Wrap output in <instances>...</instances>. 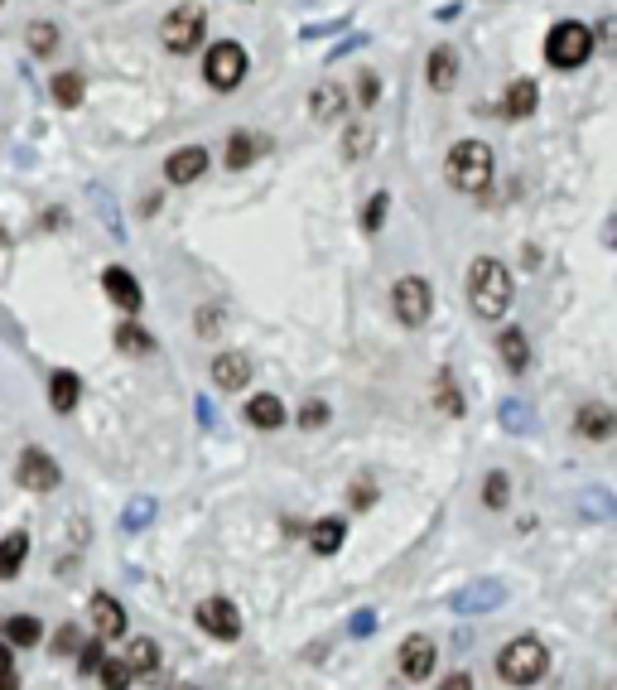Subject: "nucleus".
<instances>
[{
    "label": "nucleus",
    "instance_id": "25",
    "mask_svg": "<svg viewBox=\"0 0 617 690\" xmlns=\"http://www.w3.org/2000/svg\"><path fill=\"white\" fill-rule=\"evenodd\" d=\"M49 92H54V102L58 107H82V97H87V87H82V73H54V87H49Z\"/></svg>",
    "mask_w": 617,
    "mask_h": 690
},
{
    "label": "nucleus",
    "instance_id": "10",
    "mask_svg": "<svg viewBox=\"0 0 617 690\" xmlns=\"http://www.w3.org/2000/svg\"><path fill=\"white\" fill-rule=\"evenodd\" d=\"M20 488H29V493H49V488H58V464L44 454V449H25V454H20Z\"/></svg>",
    "mask_w": 617,
    "mask_h": 690
},
{
    "label": "nucleus",
    "instance_id": "13",
    "mask_svg": "<svg viewBox=\"0 0 617 690\" xmlns=\"http://www.w3.org/2000/svg\"><path fill=\"white\" fill-rule=\"evenodd\" d=\"M574 430L584 435V440H608L617 430V411L613 406H603V401H584L579 415H574Z\"/></svg>",
    "mask_w": 617,
    "mask_h": 690
},
{
    "label": "nucleus",
    "instance_id": "31",
    "mask_svg": "<svg viewBox=\"0 0 617 690\" xmlns=\"http://www.w3.org/2000/svg\"><path fill=\"white\" fill-rule=\"evenodd\" d=\"M97 676H102V686H107V690H126V686L135 681V671H131V662H126V657H116V662L107 657Z\"/></svg>",
    "mask_w": 617,
    "mask_h": 690
},
{
    "label": "nucleus",
    "instance_id": "19",
    "mask_svg": "<svg viewBox=\"0 0 617 690\" xmlns=\"http://www.w3.org/2000/svg\"><path fill=\"white\" fill-rule=\"evenodd\" d=\"M343 107H348V92H343L338 83H319L314 92H309V111H314V121H338Z\"/></svg>",
    "mask_w": 617,
    "mask_h": 690
},
{
    "label": "nucleus",
    "instance_id": "39",
    "mask_svg": "<svg viewBox=\"0 0 617 690\" xmlns=\"http://www.w3.org/2000/svg\"><path fill=\"white\" fill-rule=\"evenodd\" d=\"M439 690H473V676H468V671H454V676L439 681Z\"/></svg>",
    "mask_w": 617,
    "mask_h": 690
},
{
    "label": "nucleus",
    "instance_id": "9",
    "mask_svg": "<svg viewBox=\"0 0 617 690\" xmlns=\"http://www.w3.org/2000/svg\"><path fill=\"white\" fill-rule=\"evenodd\" d=\"M396 662H401V676H405V681H430V676H434V662H439V652H434V642L425 633H410L401 642V652H396Z\"/></svg>",
    "mask_w": 617,
    "mask_h": 690
},
{
    "label": "nucleus",
    "instance_id": "34",
    "mask_svg": "<svg viewBox=\"0 0 617 690\" xmlns=\"http://www.w3.org/2000/svg\"><path fill=\"white\" fill-rule=\"evenodd\" d=\"M386 208H391V194H386V189H381V194H372L367 213H362V227H367V232H376V227L386 222Z\"/></svg>",
    "mask_w": 617,
    "mask_h": 690
},
{
    "label": "nucleus",
    "instance_id": "4",
    "mask_svg": "<svg viewBox=\"0 0 617 690\" xmlns=\"http://www.w3.org/2000/svg\"><path fill=\"white\" fill-rule=\"evenodd\" d=\"M545 671H550V652H545L540 637H516V642L502 647V657H497V676L507 686H536Z\"/></svg>",
    "mask_w": 617,
    "mask_h": 690
},
{
    "label": "nucleus",
    "instance_id": "6",
    "mask_svg": "<svg viewBox=\"0 0 617 690\" xmlns=\"http://www.w3.org/2000/svg\"><path fill=\"white\" fill-rule=\"evenodd\" d=\"M203 29H208L203 5H174L160 25V44L169 54H193V49L203 44Z\"/></svg>",
    "mask_w": 617,
    "mask_h": 690
},
{
    "label": "nucleus",
    "instance_id": "2",
    "mask_svg": "<svg viewBox=\"0 0 617 690\" xmlns=\"http://www.w3.org/2000/svg\"><path fill=\"white\" fill-rule=\"evenodd\" d=\"M492 145L487 140H458L444 155V179L458 194H487L492 189Z\"/></svg>",
    "mask_w": 617,
    "mask_h": 690
},
{
    "label": "nucleus",
    "instance_id": "42",
    "mask_svg": "<svg viewBox=\"0 0 617 690\" xmlns=\"http://www.w3.org/2000/svg\"><path fill=\"white\" fill-rule=\"evenodd\" d=\"M511 420V425H516V430H521V425H526V411H521V406H507V411H502Z\"/></svg>",
    "mask_w": 617,
    "mask_h": 690
},
{
    "label": "nucleus",
    "instance_id": "21",
    "mask_svg": "<svg viewBox=\"0 0 617 690\" xmlns=\"http://www.w3.org/2000/svg\"><path fill=\"white\" fill-rule=\"evenodd\" d=\"M25 560H29V536L25 531H10L0 541V580H15L25 570Z\"/></svg>",
    "mask_w": 617,
    "mask_h": 690
},
{
    "label": "nucleus",
    "instance_id": "8",
    "mask_svg": "<svg viewBox=\"0 0 617 690\" xmlns=\"http://www.w3.org/2000/svg\"><path fill=\"white\" fill-rule=\"evenodd\" d=\"M193 618H198V628L208 637H217V642H237V637H242V613H237L232 599H203Z\"/></svg>",
    "mask_w": 617,
    "mask_h": 690
},
{
    "label": "nucleus",
    "instance_id": "43",
    "mask_svg": "<svg viewBox=\"0 0 617 690\" xmlns=\"http://www.w3.org/2000/svg\"><path fill=\"white\" fill-rule=\"evenodd\" d=\"M54 647H63V652H73V647H78V633H58Z\"/></svg>",
    "mask_w": 617,
    "mask_h": 690
},
{
    "label": "nucleus",
    "instance_id": "41",
    "mask_svg": "<svg viewBox=\"0 0 617 690\" xmlns=\"http://www.w3.org/2000/svg\"><path fill=\"white\" fill-rule=\"evenodd\" d=\"M15 676V662H10V647L0 642V681H10Z\"/></svg>",
    "mask_w": 617,
    "mask_h": 690
},
{
    "label": "nucleus",
    "instance_id": "20",
    "mask_svg": "<svg viewBox=\"0 0 617 690\" xmlns=\"http://www.w3.org/2000/svg\"><path fill=\"white\" fill-rule=\"evenodd\" d=\"M497 353H502V362H507V372H526L531 367V338L521 329H502V338H497Z\"/></svg>",
    "mask_w": 617,
    "mask_h": 690
},
{
    "label": "nucleus",
    "instance_id": "5",
    "mask_svg": "<svg viewBox=\"0 0 617 690\" xmlns=\"http://www.w3.org/2000/svg\"><path fill=\"white\" fill-rule=\"evenodd\" d=\"M246 68H251V58H246V49L237 44V39H222V44H213L208 58H203V78H208L213 92H237L242 78H246Z\"/></svg>",
    "mask_w": 617,
    "mask_h": 690
},
{
    "label": "nucleus",
    "instance_id": "26",
    "mask_svg": "<svg viewBox=\"0 0 617 690\" xmlns=\"http://www.w3.org/2000/svg\"><path fill=\"white\" fill-rule=\"evenodd\" d=\"M126 662H131L135 676H150V671L160 666V647H155L150 637H135L131 647H126Z\"/></svg>",
    "mask_w": 617,
    "mask_h": 690
},
{
    "label": "nucleus",
    "instance_id": "22",
    "mask_svg": "<svg viewBox=\"0 0 617 690\" xmlns=\"http://www.w3.org/2000/svg\"><path fill=\"white\" fill-rule=\"evenodd\" d=\"M78 396H82L78 372H54V377H49V406H54L58 415L73 411V406H78Z\"/></svg>",
    "mask_w": 617,
    "mask_h": 690
},
{
    "label": "nucleus",
    "instance_id": "28",
    "mask_svg": "<svg viewBox=\"0 0 617 690\" xmlns=\"http://www.w3.org/2000/svg\"><path fill=\"white\" fill-rule=\"evenodd\" d=\"M367 150H372V121H352L343 136V160H367Z\"/></svg>",
    "mask_w": 617,
    "mask_h": 690
},
{
    "label": "nucleus",
    "instance_id": "40",
    "mask_svg": "<svg viewBox=\"0 0 617 690\" xmlns=\"http://www.w3.org/2000/svg\"><path fill=\"white\" fill-rule=\"evenodd\" d=\"M372 623H376V618L367 613V608H362V613L352 618V633H357V637H367V633H372Z\"/></svg>",
    "mask_w": 617,
    "mask_h": 690
},
{
    "label": "nucleus",
    "instance_id": "37",
    "mask_svg": "<svg viewBox=\"0 0 617 690\" xmlns=\"http://www.w3.org/2000/svg\"><path fill=\"white\" fill-rule=\"evenodd\" d=\"M376 97H381V78H376V73H362V78H357V102H362V107H376Z\"/></svg>",
    "mask_w": 617,
    "mask_h": 690
},
{
    "label": "nucleus",
    "instance_id": "11",
    "mask_svg": "<svg viewBox=\"0 0 617 690\" xmlns=\"http://www.w3.org/2000/svg\"><path fill=\"white\" fill-rule=\"evenodd\" d=\"M203 169H208V150L203 145H179L164 160V179L169 184H193V179H203Z\"/></svg>",
    "mask_w": 617,
    "mask_h": 690
},
{
    "label": "nucleus",
    "instance_id": "18",
    "mask_svg": "<svg viewBox=\"0 0 617 690\" xmlns=\"http://www.w3.org/2000/svg\"><path fill=\"white\" fill-rule=\"evenodd\" d=\"M425 83H430L434 92H449V87L458 83V58L449 44H439L430 54V63H425Z\"/></svg>",
    "mask_w": 617,
    "mask_h": 690
},
{
    "label": "nucleus",
    "instance_id": "32",
    "mask_svg": "<svg viewBox=\"0 0 617 690\" xmlns=\"http://www.w3.org/2000/svg\"><path fill=\"white\" fill-rule=\"evenodd\" d=\"M25 39H29V49H34V54H54V49H58V25H49V20H34Z\"/></svg>",
    "mask_w": 617,
    "mask_h": 690
},
{
    "label": "nucleus",
    "instance_id": "15",
    "mask_svg": "<svg viewBox=\"0 0 617 690\" xmlns=\"http://www.w3.org/2000/svg\"><path fill=\"white\" fill-rule=\"evenodd\" d=\"M536 107H540V87L531 83V78L507 83V92H502V116H507V121H526Z\"/></svg>",
    "mask_w": 617,
    "mask_h": 690
},
{
    "label": "nucleus",
    "instance_id": "14",
    "mask_svg": "<svg viewBox=\"0 0 617 690\" xmlns=\"http://www.w3.org/2000/svg\"><path fill=\"white\" fill-rule=\"evenodd\" d=\"M251 382V358L246 353H217L213 358V387L217 391H242Z\"/></svg>",
    "mask_w": 617,
    "mask_h": 690
},
{
    "label": "nucleus",
    "instance_id": "3",
    "mask_svg": "<svg viewBox=\"0 0 617 690\" xmlns=\"http://www.w3.org/2000/svg\"><path fill=\"white\" fill-rule=\"evenodd\" d=\"M593 49H598V34H593L589 25H579V20H560V25L545 34V63L550 68H584L593 58Z\"/></svg>",
    "mask_w": 617,
    "mask_h": 690
},
{
    "label": "nucleus",
    "instance_id": "36",
    "mask_svg": "<svg viewBox=\"0 0 617 690\" xmlns=\"http://www.w3.org/2000/svg\"><path fill=\"white\" fill-rule=\"evenodd\" d=\"M299 425H304V430H323V425H328V406H323V401H304V406H299Z\"/></svg>",
    "mask_w": 617,
    "mask_h": 690
},
{
    "label": "nucleus",
    "instance_id": "30",
    "mask_svg": "<svg viewBox=\"0 0 617 690\" xmlns=\"http://www.w3.org/2000/svg\"><path fill=\"white\" fill-rule=\"evenodd\" d=\"M507 497H511L507 473H502V469H492V473H487V483H483V507H492V512H502V507H507Z\"/></svg>",
    "mask_w": 617,
    "mask_h": 690
},
{
    "label": "nucleus",
    "instance_id": "24",
    "mask_svg": "<svg viewBox=\"0 0 617 690\" xmlns=\"http://www.w3.org/2000/svg\"><path fill=\"white\" fill-rule=\"evenodd\" d=\"M261 150H266V140H261V136H251V131H232V136H227V165L246 169L256 155H261Z\"/></svg>",
    "mask_w": 617,
    "mask_h": 690
},
{
    "label": "nucleus",
    "instance_id": "38",
    "mask_svg": "<svg viewBox=\"0 0 617 690\" xmlns=\"http://www.w3.org/2000/svg\"><path fill=\"white\" fill-rule=\"evenodd\" d=\"M439 406L449 415H463V401L454 396V382H449V377H439Z\"/></svg>",
    "mask_w": 617,
    "mask_h": 690
},
{
    "label": "nucleus",
    "instance_id": "35",
    "mask_svg": "<svg viewBox=\"0 0 617 690\" xmlns=\"http://www.w3.org/2000/svg\"><path fill=\"white\" fill-rule=\"evenodd\" d=\"M102 662H107L102 642H87V647L78 652V671H82V676H97V671H102Z\"/></svg>",
    "mask_w": 617,
    "mask_h": 690
},
{
    "label": "nucleus",
    "instance_id": "29",
    "mask_svg": "<svg viewBox=\"0 0 617 690\" xmlns=\"http://www.w3.org/2000/svg\"><path fill=\"white\" fill-rule=\"evenodd\" d=\"M39 633H44V628H39V618H34V613H15V618L5 623V637H10L15 647H34Z\"/></svg>",
    "mask_w": 617,
    "mask_h": 690
},
{
    "label": "nucleus",
    "instance_id": "12",
    "mask_svg": "<svg viewBox=\"0 0 617 690\" xmlns=\"http://www.w3.org/2000/svg\"><path fill=\"white\" fill-rule=\"evenodd\" d=\"M102 290H107L111 304L126 309V314H140V304H145V295H140V285H135V276L126 266H107V271H102Z\"/></svg>",
    "mask_w": 617,
    "mask_h": 690
},
{
    "label": "nucleus",
    "instance_id": "1",
    "mask_svg": "<svg viewBox=\"0 0 617 690\" xmlns=\"http://www.w3.org/2000/svg\"><path fill=\"white\" fill-rule=\"evenodd\" d=\"M516 300V280L511 271L497 261V256H478L473 266H468V304H473V314L478 319H502Z\"/></svg>",
    "mask_w": 617,
    "mask_h": 690
},
{
    "label": "nucleus",
    "instance_id": "7",
    "mask_svg": "<svg viewBox=\"0 0 617 690\" xmlns=\"http://www.w3.org/2000/svg\"><path fill=\"white\" fill-rule=\"evenodd\" d=\"M391 304H396V319H401L405 329L430 324V314H434L430 280H425V276H401V280H396V290H391Z\"/></svg>",
    "mask_w": 617,
    "mask_h": 690
},
{
    "label": "nucleus",
    "instance_id": "23",
    "mask_svg": "<svg viewBox=\"0 0 617 690\" xmlns=\"http://www.w3.org/2000/svg\"><path fill=\"white\" fill-rule=\"evenodd\" d=\"M343 541H348V526L338 522V517H323V522L309 526V546H314L319 555H333Z\"/></svg>",
    "mask_w": 617,
    "mask_h": 690
},
{
    "label": "nucleus",
    "instance_id": "16",
    "mask_svg": "<svg viewBox=\"0 0 617 690\" xmlns=\"http://www.w3.org/2000/svg\"><path fill=\"white\" fill-rule=\"evenodd\" d=\"M92 628H97V637H121L126 633V608L116 604L111 594H97L92 599Z\"/></svg>",
    "mask_w": 617,
    "mask_h": 690
},
{
    "label": "nucleus",
    "instance_id": "33",
    "mask_svg": "<svg viewBox=\"0 0 617 690\" xmlns=\"http://www.w3.org/2000/svg\"><path fill=\"white\" fill-rule=\"evenodd\" d=\"M497 599H502V584H483V589H473V594H458L454 608L468 613V608H487V604H497Z\"/></svg>",
    "mask_w": 617,
    "mask_h": 690
},
{
    "label": "nucleus",
    "instance_id": "17",
    "mask_svg": "<svg viewBox=\"0 0 617 690\" xmlns=\"http://www.w3.org/2000/svg\"><path fill=\"white\" fill-rule=\"evenodd\" d=\"M246 420H251L256 430H280V425H285V401L270 396V391H261V396L246 401Z\"/></svg>",
    "mask_w": 617,
    "mask_h": 690
},
{
    "label": "nucleus",
    "instance_id": "27",
    "mask_svg": "<svg viewBox=\"0 0 617 690\" xmlns=\"http://www.w3.org/2000/svg\"><path fill=\"white\" fill-rule=\"evenodd\" d=\"M116 348L131 353V358H145V353H155V338L140 329V324H121V329H116Z\"/></svg>",
    "mask_w": 617,
    "mask_h": 690
}]
</instances>
